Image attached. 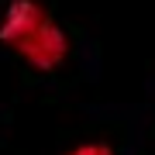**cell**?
I'll list each match as a JSON object with an SVG mask.
<instances>
[{
  "mask_svg": "<svg viewBox=\"0 0 155 155\" xmlns=\"http://www.w3.org/2000/svg\"><path fill=\"white\" fill-rule=\"evenodd\" d=\"M0 38H7L11 45H17V52H24L31 62L38 66H55L66 55V38L59 35V28L45 17L31 0H14L7 21L0 28Z\"/></svg>",
  "mask_w": 155,
  "mask_h": 155,
  "instance_id": "cell-1",
  "label": "cell"
}]
</instances>
